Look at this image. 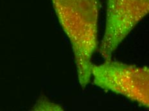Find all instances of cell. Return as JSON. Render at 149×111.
Masks as SVG:
<instances>
[{"instance_id": "6da1fadb", "label": "cell", "mask_w": 149, "mask_h": 111, "mask_svg": "<svg viewBox=\"0 0 149 111\" xmlns=\"http://www.w3.org/2000/svg\"><path fill=\"white\" fill-rule=\"evenodd\" d=\"M71 44L79 82L85 88L91 78L92 57L98 48V0H52Z\"/></svg>"}, {"instance_id": "7a4b0ae2", "label": "cell", "mask_w": 149, "mask_h": 111, "mask_svg": "<svg viewBox=\"0 0 149 111\" xmlns=\"http://www.w3.org/2000/svg\"><path fill=\"white\" fill-rule=\"evenodd\" d=\"M94 84L104 90L122 95L148 109L149 69L147 66L130 65L111 59L91 66Z\"/></svg>"}, {"instance_id": "3957f363", "label": "cell", "mask_w": 149, "mask_h": 111, "mask_svg": "<svg viewBox=\"0 0 149 111\" xmlns=\"http://www.w3.org/2000/svg\"><path fill=\"white\" fill-rule=\"evenodd\" d=\"M148 11L149 0H107L105 28L99 50L105 60L111 59L114 51Z\"/></svg>"}]
</instances>
